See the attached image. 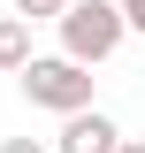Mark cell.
Returning <instances> with one entry per match:
<instances>
[{"instance_id": "1", "label": "cell", "mask_w": 145, "mask_h": 153, "mask_svg": "<svg viewBox=\"0 0 145 153\" xmlns=\"http://www.w3.org/2000/svg\"><path fill=\"white\" fill-rule=\"evenodd\" d=\"M54 31H61V54H69V61L99 69V61H115V54H122L130 16H122V0H69V16H61Z\"/></svg>"}, {"instance_id": "2", "label": "cell", "mask_w": 145, "mask_h": 153, "mask_svg": "<svg viewBox=\"0 0 145 153\" xmlns=\"http://www.w3.org/2000/svg\"><path fill=\"white\" fill-rule=\"evenodd\" d=\"M16 84H23V100H31V107L61 115V123L92 107V69H84V61H69V54H38Z\"/></svg>"}, {"instance_id": "3", "label": "cell", "mask_w": 145, "mask_h": 153, "mask_svg": "<svg viewBox=\"0 0 145 153\" xmlns=\"http://www.w3.org/2000/svg\"><path fill=\"white\" fill-rule=\"evenodd\" d=\"M54 153H122V123H115L107 107H84V115H69V123H61Z\"/></svg>"}, {"instance_id": "4", "label": "cell", "mask_w": 145, "mask_h": 153, "mask_svg": "<svg viewBox=\"0 0 145 153\" xmlns=\"http://www.w3.org/2000/svg\"><path fill=\"white\" fill-rule=\"evenodd\" d=\"M31 16H16V8H8V16H0V69H8V76H23V69H31Z\"/></svg>"}, {"instance_id": "5", "label": "cell", "mask_w": 145, "mask_h": 153, "mask_svg": "<svg viewBox=\"0 0 145 153\" xmlns=\"http://www.w3.org/2000/svg\"><path fill=\"white\" fill-rule=\"evenodd\" d=\"M8 8L31 16V23H61V16H69V0H8Z\"/></svg>"}, {"instance_id": "6", "label": "cell", "mask_w": 145, "mask_h": 153, "mask_svg": "<svg viewBox=\"0 0 145 153\" xmlns=\"http://www.w3.org/2000/svg\"><path fill=\"white\" fill-rule=\"evenodd\" d=\"M0 153H54L46 138H0Z\"/></svg>"}, {"instance_id": "7", "label": "cell", "mask_w": 145, "mask_h": 153, "mask_svg": "<svg viewBox=\"0 0 145 153\" xmlns=\"http://www.w3.org/2000/svg\"><path fill=\"white\" fill-rule=\"evenodd\" d=\"M122 16H130V31H145V0H122Z\"/></svg>"}, {"instance_id": "8", "label": "cell", "mask_w": 145, "mask_h": 153, "mask_svg": "<svg viewBox=\"0 0 145 153\" xmlns=\"http://www.w3.org/2000/svg\"><path fill=\"white\" fill-rule=\"evenodd\" d=\"M122 153H145V138H122Z\"/></svg>"}]
</instances>
